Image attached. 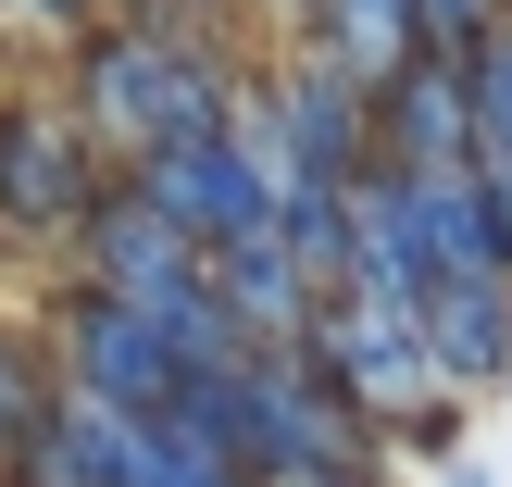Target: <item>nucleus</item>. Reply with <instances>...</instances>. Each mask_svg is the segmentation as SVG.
<instances>
[{"mask_svg":"<svg viewBox=\"0 0 512 487\" xmlns=\"http://www.w3.org/2000/svg\"><path fill=\"white\" fill-rule=\"evenodd\" d=\"M125 200H150L188 250H238V238H263V225H275V163L238 138V125H200V138L150 150Z\"/></svg>","mask_w":512,"mask_h":487,"instance_id":"f257e3e1","label":"nucleus"},{"mask_svg":"<svg viewBox=\"0 0 512 487\" xmlns=\"http://www.w3.org/2000/svg\"><path fill=\"white\" fill-rule=\"evenodd\" d=\"M88 125L150 163V150L225 125V75L200 63V50H175V38H100L88 50Z\"/></svg>","mask_w":512,"mask_h":487,"instance_id":"f03ea898","label":"nucleus"},{"mask_svg":"<svg viewBox=\"0 0 512 487\" xmlns=\"http://www.w3.org/2000/svg\"><path fill=\"white\" fill-rule=\"evenodd\" d=\"M75 438V463H88V487H250L225 450H200L175 413H113V400H63L50 413Z\"/></svg>","mask_w":512,"mask_h":487,"instance_id":"7ed1b4c3","label":"nucleus"},{"mask_svg":"<svg viewBox=\"0 0 512 487\" xmlns=\"http://www.w3.org/2000/svg\"><path fill=\"white\" fill-rule=\"evenodd\" d=\"M63 375H75V400H113V413H150V400L175 388V350H163V325H150L138 300L88 288V300L63 313Z\"/></svg>","mask_w":512,"mask_h":487,"instance_id":"20e7f679","label":"nucleus"},{"mask_svg":"<svg viewBox=\"0 0 512 487\" xmlns=\"http://www.w3.org/2000/svg\"><path fill=\"white\" fill-rule=\"evenodd\" d=\"M88 138H75L63 113H38V100H25V113H0V213L13 225H75L88 213Z\"/></svg>","mask_w":512,"mask_h":487,"instance_id":"39448f33","label":"nucleus"},{"mask_svg":"<svg viewBox=\"0 0 512 487\" xmlns=\"http://www.w3.org/2000/svg\"><path fill=\"white\" fill-rule=\"evenodd\" d=\"M88 263H100V288L113 300H175V288H200V250L175 238L150 200H88Z\"/></svg>","mask_w":512,"mask_h":487,"instance_id":"423d86ee","label":"nucleus"},{"mask_svg":"<svg viewBox=\"0 0 512 487\" xmlns=\"http://www.w3.org/2000/svg\"><path fill=\"white\" fill-rule=\"evenodd\" d=\"M388 163H413V175L463 163V63H450V50H413V63L388 75Z\"/></svg>","mask_w":512,"mask_h":487,"instance_id":"0eeeda50","label":"nucleus"},{"mask_svg":"<svg viewBox=\"0 0 512 487\" xmlns=\"http://www.w3.org/2000/svg\"><path fill=\"white\" fill-rule=\"evenodd\" d=\"M325 38H338V75L350 88H388L400 63H413V0H325Z\"/></svg>","mask_w":512,"mask_h":487,"instance_id":"6e6552de","label":"nucleus"},{"mask_svg":"<svg viewBox=\"0 0 512 487\" xmlns=\"http://www.w3.org/2000/svg\"><path fill=\"white\" fill-rule=\"evenodd\" d=\"M50 425V388H38V363H25L13 338H0V450H25Z\"/></svg>","mask_w":512,"mask_h":487,"instance_id":"1a4fd4ad","label":"nucleus"},{"mask_svg":"<svg viewBox=\"0 0 512 487\" xmlns=\"http://www.w3.org/2000/svg\"><path fill=\"white\" fill-rule=\"evenodd\" d=\"M500 13H512V0H413V38H425V50H450V63H463V50L488 38Z\"/></svg>","mask_w":512,"mask_h":487,"instance_id":"9d476101","label":"nucleus"}]
</instances>
